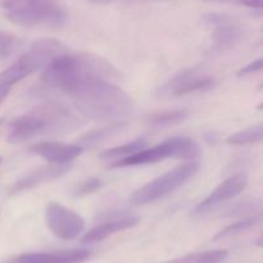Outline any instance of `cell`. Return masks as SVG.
I'll return each instance as SVG.
<instances>
[{
	"instance_id": "6da1fadb",
	"label": "cell",
	"mask_w": 263,
	"mask_h": 263,
	"mask_svg": "<svg viewBox=\"0 0 263 263\" xmlns=\"http://www.w3.org/2000/svg\"><path fill=\"white\" fill-rule=\"evenodd\" d=\"M54 90L72 99L77 110L90 120L123 122L134 110L131 97L116 82L84 69L69 72Z\"/></svg>"
},
{
	"instance_id": "7a4b0ae2",
	"label": "cell",
	"mask_w": 263,
	"mask_h": 263,
	"mask_svg": "<svg viewBox=\"0 0 263 263\" xmlns=\"http://www.w3.org/2000/svg\"><path fill=\"white\" fill-rule=\"evenodd\" d=\"M80 117L66 105L48 102L28 110L10 123L8 141L20 144L46 134H61L80 127Z\"/></svg>"
},
{
	"instance_id": "3957f363",
	"label": "cell",
	"mask_w": 263,
	"mask_h": 263,
	"mask_svg": "<svg viewBox=\"0 0 263 263\" xmlns=\"http://www.w3.org/2000/svg\"><path fill=\"white\" fill-rule=\"evenodd\" d=\"M5 17L23 27L58 28L66 25L68 13L59 0H2Z\"/></svg>"
},
{
	"instance_id": "277c9868",
	"label": "cell",
	"mask_w": 263,
	"mask_h": 263,
	"mask_svg": "<svg viewBox=\"0 0 263 263\" xmlns=\"http://www.w3.org/2000/svg\"><path fill=\"white\" fill-rule=\"evenodd\" d=\"M64 53H67L66 45L55 39H41L35 41L14 63L0 72V89L10 87L33 72L45 68L51 59Z\"/></svg>"
},
{
	"instance_id": "5b68a950",
	"label": "cell",
	"mask_w": 263,
	"mask_h": 263,
	"mask_svg": "<svg viewBox=\"0 0 263 263\" xmlns=\"http://www.w3.org/2000/svg\"><path fill=\"white\" fill-rule=\"evenodd\" d=\"M200 148L197 141L190 138H172L164 143L154 145L152 148H144L131 156L117 159L110 164V168H122V167L144 166L161 162L167 158L194 161L199 157Z\"/></svg>"
},
{
	"instance_id": "8992f818",
	"label": "cell",
	"mask_w": 263,
	"mask_h": 263,
	"mask_svg": "<svg viewBox=\"0 0 263 263\" xmlns=\"http://www.w3.org/2000/svg\"><path fill=\"white\" fill-rule=\"evenodd\" d=\"M198 170H199V163L197 159L179 164L136 190L131 197V202L139 205L156 202L181 187L197 174Z\"/></svg>"
},
{
	"instance_id": "52a82bcc",
	"label": "cell",
	"mask_w": 263,
	"mask_h": 263,
	"mask_svg": "<svg viewBox=\"0 0 263 263\" xmlns=\"http://www.w3.org/2000/svg\"><path fill=\"white\" fill-rule=\"evenodd\" d=\"M45 222L54 236L73 240L85 231V220L74 211L51 202L45 208Z\"/></svg>"
},
{
	"instance_id": "ba28073f",
	"label": "cell",
	"mask_w": 263,
	"mask_h": 263,
	"mask_svg": "<svg viewBox=\"0 0 263 263\" xmlns=\"http://www.w3.org/2000/svg\"><path fill=\"white\" fill-rule=\"evenodd\" d=\"M215 86V79L210 74L202 73L198 69H185L159 89V92L166 97H184L198 91H207Z\"/></svg>"
},
{
	"instance_id": "9c48e42d",
	"label": "cell",
	"mask_w": 263,
	"mask_h": 263,
	"mask_svg": "<svg viewBox=\"0 0 263 263\" xmlns=\"http://www.w3.org/2000/svg\"><path fill=\"white\" fill-rule=\"evenodd\" d=\"M247 185H248V177L244 174H236L229 177L195 207L194 215H204L205 212H210L211 210H213V207L220 203L233 199L246 189Z\"/></svg>"
},
{
	"instance_id": "30bf717a",
	"label": "cell",
	"mask_w": 263,
	"mask_h": 263,
	"mask_svg": "<svg viewBox=\"0 0 263 263\" xmlns=\"http://www.w3.org/2000/svg\"><path fill=\"white\" fill-rule=\"evenodd\" d=\"M71 170L68 164H46V166H40L32 171L27 172L22 177L17 180L14 184L10 186V194H20V193L26 192V190L33 189L39 185L46 184V182L54 181L57 179H61L62 176L67 174Z\"/></svg>"
},
{
	"instance_id": "8fae6325",
	"label": "cell",
	"mask_w": 263,
	"mask_h": 263,
	"mask_svg": "<svg viewBox=\"0 0 263 263\" xmlns=\"http://www.w3.org/2000/svg\"><path fill=\"white\" fill-rule=\"evenodd\" d=\"M31 153L41 157L45 161L54 164H68L81 156L84 148L79 144H63V143H44L33 144L30 146Z\"/></svg>"
},
{
	"instance_id": "7c38bea8",
	"label": "cell",
	"mask_w": 263,
	"mask_h": 263,
	"mask_svg": "<svg viewBox=\"0 0 263 263\" xmlns=\"http://www.w3.org/2000/svg\"><path fill=\"white\" fill-rule=\"evenodd\" d=\"M87 249H71L55 253H25L12 258L13 263H82L90 258Z\"/></svg>"
},
{
	"instance_id": "4fadbf2b",
	"label": "cell",
	"mask_w": 263,
	"mask_h": 263,
	"mask_svg": "<svg viewBox=\"0 0 263 263\" xmlns=\"http://www.w3.org/2000/svg\"><path fill=\"white\" fill-rule=\"evenodd\" d=\"M140 222V218L136 216H122V217L113 218V220L105 221L100 225L95 226L91 230L87 231L81 239V243L84 244H94L98 241H102L104 239L109 238L110 235L120 231H125L127 229L135 228Z\"/></svg>"
},
{
	"instance_id": "5bb4252c",
	"label": "cell",
	"mask_w": 263,
	"mask_h": 263,
	"mask_svg": "<svg viewBox=\"0 0 263 263\" xmlns=\"http://www.w3.org/2000/svg\"><path fill=\"white\" fill-rule=\"evenodd\" d=\"M213 44L218 50H228L236 46L243 39V30L239 26L234 25L233 22L223 23V25L216 26L212 33Z\"/></svg>"
},
{
	"instance_id": "9a60e30c",
	"label": "cell",
	"mask_w": 263,
	"mask_h": 263,
	"mask_svg": "<svg viewBox=\"0 0 263 263\" xmlns=\"http://www.w3.org/2000/svg\"><path fill=\"white\" fill-rule=\"evenodd\" d=\"M189 118V112L185 109L168 110V112H162L153 115L149 118L148 123L154 130H162V128H168L172 126L180 125L185 122Z\"/></svg>"
},
{
	"instance_id": "2e32d148",
	"label": "cell",
	"mask_w": 263,
	"mask_h": 263,
	"mask_svg": "<svg viewBox=\"0 0 263 263\" xmlns=\"http://www.w3.org/2000/svg\"><path fill=\"white\" fill-rule=\"evenodd\" d=\"M146 140L145 139L140 138L136 139V140L130 141L127 144H123V145H118V146H113V148L105 149V151L100 152L99 153V158L102 161H113V159H121L125 158V157L131 156V154L136 153V152L141 151V149L146 148Z\"/></svg>"
},
{
	"instance_id": "e0dca14e",
	"label": "cell",
	"mask_w": 263,
	"mask_h": 263,
	"mask_svg": "<svg viewBox=\"0 0 263 263\" xmlns=\"http://www.w3.org/2000/svg\"><path fill=\"white\" fill-rule=\"evenodd\" d=\"M229 252L225 249H217V251L199 252V253L186 254L180 258L171 259V261L162 263H222L228 258Z\"/></svg>"
},
{
	"instance_id": "ac0fdd59",
	"label": "cell",
	"mask_w": 263,
	"mask_h": 263,
	"mask_svg": "<svg viewBox=\"0 0 263 263\" xmlns=\"http://www.w3.org/2000/svg\"><path fill=\"white\" fill-rule=\"evenodd\" d=\"M123 128V122H115L110 123L109 126H105V127L100 128V130H94L90 131V133L85 134L81 139H80V144L82 148L85 146H94L97 144L102 143V141L107 140L108 138H110L112 135L117 134L118 131H121Z\"/></svg>"
},
{
	"instance_id": "d6986e66",
	"label": "cell",
	"mask_w": 263,
	"mask_h": 263,
	"mask_svg": "<svg viewBox=\"0 0 263 263\" xmlns=\"http://www.w3.org/2000/svg\"><path fill=\"white\" fill-rule=\"evenodd\" d=\"M263 135V126L262 123H258L256 126L241 130L234 135L229 136L226 139V143L230 145H248V144L259 143L262 140Z\"/></svg>"
},
{
	"instance_id": "ffe728a7",
	"label": "cell",
	"mask_w": 263,
	"mask_h": 263,
	"mask_svg": "<svg viewBox=\"0 0 263 263\" xmlns=\"http://www.w3.org/2000/svg\"><path fill=\"white\" fill-rule=\"evenodd\" d=\"M258 222H259V217H251V218H247V220L238 221V222L235 223H231V225L226 226V228H223L222 230L218 231V233L213 236L212 240L213 241L222 240V239L231 238V236H235L241 233H246V231H248L249 229L254 228Z\"/></svg>"
},
{
	"instance_id": "44dd1931",
	"label": "cell",
	"mask_w": 263,
	"mask_h": 263,
	"mask_svg": "<svg viewBox=\"0 0 263 263\" xmlns=\"http://www.w3.org/2000/svg\"><path fill=\"white\" fill-rule=\"evenodd\" d=\"M21 46H22V41L20 37L0 31V61L9 59L20 50Z\"/></svg>"
},
{
	"instance_id": "7402d4cb",
	"label": "cell",
	"mask_w": 263,
	"mask_h": 263,
	"mask_svg": "<svg viewBox=\"0 0 263 263\" xmlns=\"http://www.w3.org/2000/svg\"><path fill=\"white\" fill-rule=\"evenodd\" d=\"M103 186V181L98 177H90V179L85 180V181L80 182L74 189V195L76 197H85V195L92 194V193L98 192L100 187Z\"/></svg>"
},
{
	"instance_id": "603a6c76",
	"label": "cell",
	"mask_w": 263,
	"mask_h": 263,
	"mask_svg": "<svg viewBox=\"0 0 263 263\" xmlns=\"http://www.w3.org/2000/svg\"><path fill=\"white\" fill-rule=\"evenodd\" d=\"M205 2L243 5V7L253 8V9H262V7H263V0H205Z\"/></svg>"
},
{
	"instance_id": "cb8c5ba5",
	"label": "cell",
	"mask_w": 263,
	"mask_h": 263,
	"mask_svg": "<svg viewBox=\"0 0 263 263\" xmlns=\"http://www.w3.org/2000/svg\"><path fill=\"white\" fill-rule=\"evenodd\" d=\"M261 69H262V59L258 58V59H256L254 62H251L249 64H247L246 67H243V68L239 69L238 76L239 77L248 76V74L257 73V72H259Z\"/></svg>"
},
{
	"instance_id": "d4e9b609",
	"label": "cell",
	"mask_w": 263,
	"mask_h": 263,
	"mask_svg": "<svg viewBox=\"0 0 263 263\" xmlns=\"http://www.w3.org/2000/svg\"><path fill=\"white\" fill-rule=\"evenodd\" d=\"M204 20L207 21L208 23L211 25H223V23H229V22H233V18L228 14H221V13H211V14L205 15Z\"/></svg>"
},
{
	"instance_id": "484cf974",
	"label": "cell",
	"mask_w": 263,
	"mask_h": 263,
	"mask_svg": "<svg viewBox=\"0 0 263 263\" xmlns=\"http://www.w3.org/2000/svg\"><path fill=\"white\" fill-rule=\"evenodd\" d=\"M9 89L10 87H4V89H0V105L3 104V102L5 100V98H7L8 94H9Z\"/></svg>"
},
{
	"instance_id": "4316f807",
	"label": "cell",
	"mask_w": 263,
	"mask_h": 263,
	"mask_svg": "<svg viewBox=\"0 0 263 263\" xmlns=\"http://www.w3.org/2000/svg\"><path fill=\"white\" fill-rule=\"evenodd\" d=\"M3 123V118H0V125H2Z\"/></svg>"
},
{
	"instance_id": "83f0119b",
	"label": "cell",
	"mask_w": 263,
	"mask_h": 263,
	"mask_svg": "<svg viewBox=\"0 0 263 263\" xmlns=\"http://www.w3.org/2000/svg\"><path fill=\"white\" fill-rule=\"evenodd\" d=\"M0 163H2V157H0Z\"/></svg>"
}]
</instances>
